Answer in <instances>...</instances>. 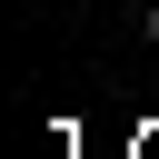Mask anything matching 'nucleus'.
Here are the masks:
<instances>
[{"label": "nucleus", "instance_id": "nucleus-1", "mask_svg": "<svg viewBox=\"0 0 159 159\" xmlns=\"http://www.w3.org/2000/svg\"><path fill=\"white\" fill-rule=\"evenodd\" d=\"M139 40H149V50H159V0H149V10H139Z\"/></svg>", "mask_w": 159, "mask_h": 159}]
</instances>
